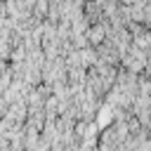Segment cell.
Wrapping results in <instances>:
<instances>
[{
  "label": "cell",
  "instance_id": "1",
  "mask_svg": "<svg viewBox=\"0 0 151 151\" xmlns=\"http://www.w3.org/2000/svg\"><path fill=\"white\" fill-rule=\"evenodd\" d=\"M101 35H104V26H101V24H97V26H94V28L90 31V42H94V45H99V42L104 40Z\"/></svg>",
  "mask_w": 151,
  "mask_h": 151
},
{
  "label": "cell",
  "instance_id": "2",
  "mask_svg": "<svg viewBox=\"0 0 151 151\" xmlns=\"http://www.w3.org/2000/svg\"><path fill=\"white\" fill-rule=\"evenodd\" d=\"M0 14H2V2H0Z\"/></svg>",
  "mask_w": 151,
  "mask_h": 151
}]
</instances>
